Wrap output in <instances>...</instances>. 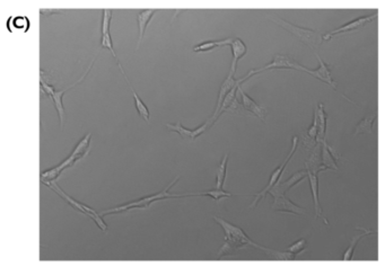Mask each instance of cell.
Segmentation results:
<instances>
[{"label": "cell", "instance_id": "cell-1", "mask_svg": "<svg viewBox=\"0 0 385 267\" xmlns=\"http://www.w3.org/2000/svg\"><path fill=\"white\" fill-rule=\"evenodd\" d=\"M212 219L222 228L225 234L224 244H222V246L217 253L218 261H220L222 257L226 255H232V254L243 251V249H246L250 246L258 249L261 248L260 245L252 242L240 228L232 225V223L220 217H212Z\"/></svg>", "mask_w": 385, "mask_h": 267}, {"label": "cell", "instance_id": "cell-2", "mask_svg": "<svg viewBox=\"0 0 385 267\" xmlns=\"http://www.w3.org/2000/svg\"><path fill=\"white\" fill-rule=\"evenodd\" d=\"M178 179H180V176H176L172 183L168 184V186H166L163 191H160V193L152 194L150 196H146V198L136 200V201H131L129 203H126L124 205H120V207H114L112 209H106V210H102V211L98 212L100 217H104L106 214H113V213H124V212H128L131 211V210H142V209H148L150 207L152 203L156 202V201H160V200H165V199H175V198H184V196H190L189 193L186 194H172L170 193L168 190L172 187L175 183H176Z\"/></svg>", "mask_w": 385, "mask_h": 267}, {"label": "cell", "instance_id": "cell-3", "mask_svg": "<svg viewBox=\"0 0 385 267\" xmlns=\"http://www.w3.org/2000/svg\"><path fill=\"white\" fill-rule=\"evenodd\" d=\"M270 20H272L274 23L277 24L280 27L286 29L287 32H290L292 36L296 37L300 42L303 44L308 45L310 50L314 51V54H318V49L322 44V35L316 32V30L300 27V26H295L290 24V21H287L282 18H279L277 16L268 15L266 16Z\"/></svg>", "mask_w": 385, "mask_h": 267}, {"label": "cell", "instance_id": "cell-4", "mask_svg": "<svg viewBox=\"0 0 385 267\" xmlns=\"http://www.w3.org/2000/svg\"><path fill=\"white\" fill-rule=\"evenodd\" d=\"M90 137H92V133H87L85 137L77 143L76 148L74 149L72 155H70L67 159L64 160L62 163L56 166V167L46 170V172H43L41 174V182L46 183V182L56 181V179L58 178L59 175L62 173L66 168L72 167V166L75 164L76 161H78L82 158H84V157L88 154Z\"/></svg>", "mask_w": 385, "mask_h": 267}, {"label": "cell", "instance_id": "cell-5", "mask_svg": "<svg viewBox=\"0 0 385 267\" xmlns=\"http://www.w3.org/2000/svg\"><path fill=\"white\" fill-rule=\"evenodd\" d=\"M94 62H95V58L93 59V61H92V63L88 65V68H87V69L85 70V72L82 74L80 79H78L77 81L74 82V84H72L70 86H68L67 88H64V89L60 90V91L54 90V86H50V85L46 84V82L40 81V82H41V93H42V94H46V97H48V98H52V100H54V105H56V112H58V114H59V119H60V126H61V129L64 128V120H66V112H64V104H62V97H64V95L66 93H67V91H68L69 89H72V88H74V87H76L78 84H80V82L85 79L87 74H88V72L90 71L92 67H93Z\"/></svg>", "mask_w": 385, "mask_h": 267}, {"label": "cell", "instance_id": "cell-6", "mask_svg": "<svg viewBox=\"0 0 385 267\" xmlns=\"http://www.w3.org/2000/svg\"><path fill=\"white\" fill-rule=\"evenodd\" d=\"M272 69H294V70H298V71H304L306 73H308L312 76V70H310L308 68L300 65L298 62L290 56L288 54H282V53H277L274 56V60L271 61L269 64H266L264 67L258 68V69H253L251 71H248L245 76L242 78V80H246L248 78H250L254 74L262 72V71H266V70H272Z\"/></svg>", "mask_w": 385, "mask_h": 267}, {"label": "cell", "instance_id": "cell-7", "mask_svg": "<svg viewBox=\"0 0 385 267\" xmlns=\"http://www.w3.org/2000/svg\"><path fill=\"white\" fill-rule=\"evenodd\" d=\"M46 184V186H49L52 191H54L56 194H58L59 196H61L64 201H67V202L72 205V207L74 209H76L78 212H80L82 214H85V216H87L90 219H93V220L96 222V225H98L100 229H102L103 231H106L108 230V226L105 225V222L102 220V217H100L98 212H96L95 210H93L90 207H87V205L82 204L80 202H77V201H75L74 199L70 198L69 195H67L64 193V192L61 190V188L59 187L58 184L56 183V181H52V182H46V183H43Z\"/></svg>", "mask_w": 385, "mask_h": 267}, {"label": "cell", "instance_id": "cell-8", "mask_svg": "<svg viewBox=\"0 0 385 267\" xmlns=\"http://www.w3.org/2000/svg\"><path fill=\"white\" fill-rule=\"evenodd\" d=\"M297 144H298V138L294 137V138H292V149H290V154L287 155L286 159L282 161V164L280 165L279 167H278L277 169H276L272 174H271L268 185H266V186L264 188V190H262V191L260 192V193H256V194H253V195H252V196H254V201H253L252 204L250 205V208H251V209H254V208H256V205L258 203H259V201H260V200H264V199L266 198V195L268 194V192L271 190V188H272V187L276 185V184H278V183L282 182V177L284 173H285V169H286V167H287V165H288V163H290V160L292 159V155L295 154V150H296V148H297Z\"/></svg>", "mask_w": 385, "mask_h": 267}, {"label": "cell", "instance_id": "cell-9", "mask_svg": "<svg viewBox=\"0 0 385 267\" xmlns=\"http://www.w3.org/2000/svg\"><path fill=\"white\" fill-rule=\"evenodd\" d=\"M375 18H378V12L376 14H373L370 16H364V17H360V18H356L350 21V23H347L344 24L342 26H340L339 28H336V29H332L330 30V32H328L326 34L322 35V40H330L331 37L334 36H336V35H339L341 33H347V32H352V30H355L357 28L360 27H362V26H365L367 23H370V21L374 20Z\"/></svg>", "mask_w": 385, "mask_h": 267}, {"label": "cell", "instance_id": "cell-10", "mask_svg": "<svg viewBox=\"0 0 385 267\" xmlns=\"http://www.w3.org/2000/svg\"><path fill=\"white\" fill-rule=\"evenodd\" d=\"M165 125H166V128H168V130L174 131V132H176L178 134H180V137L182 139H184V140H189V139L190 140H194V139H196L198 137H200V135L202 134L204 131H207L210 128V126L214 125V122L209 117V119L206 121L202 125L199 126V128H196V130L186 129L184 126H182L181 122H178L176 124H170V123H168V124H165Z\"/></svg>", "mask_w": 385, "mask_h": 267}, {"label": "cell", "instance_id": "cell-11", "mask_svg": "<svg viewBox=\"0 0 385 267\" xmlns=\"http://www.w3.org/2000/svg\"><path fill=\"white\" fill-rule=\"evenodd\" d=\"M308 178V172L306 170H300V172H297L294 175H292L290 178H288L286 182L284 183H278L271 188V190L268 192L270 195L274 196H278V195H285L286 192L290 191V188L295 186L296 184H298L300 182L303 181V179Z\"/></svg>", "mask_w": 385, "mask_h": 267}, {"label": "cell", "instance_id": "cell-12", "mask_svg": "<svg viewBox=\"0 0 385 267\" xmlns=\"http://www.w3.org/2000/svg\"><path fill=\"white\" fill-rule=\"evenodd\" d=\"M271 209L274 211H282V212H288V213H295V214H306V211L303 209L292 203V201L286 198L285 195H278L274 196V203L271 204Z\"/></svg>", "mask_w": 385, "mask_h": 267}, {"label": "cell", "instance_id": "cell-13", "mask_svg": "<svg viewBox=\"0 0 385 267\" xmlns=\"http://www.w3.org/2000/svg\"><path fill=\"white\" fill-rule=\"evenodd\" d=\"M321 149H322V142L316 143L312 150L310 151V156L305 161V167L308 172L312 173L314 175H318L321 170H326L324 166L322 165L321 161Z\"/></svg>", "mask_w": 385, "mask_h": 267}, {"label": "cell", "instance_id": "cell-14", "mask_svg": "<svg viewBox=\"0 0 385 267\" xmlns=\"http://www.w3.org/2000/svg\"><path fill=\"white\" fill-rule=\"evenodd\" d=\"M238 84V79H234V74L233 73H228V76H227L226 79L224 80V82H222L220 88V93H218V98H217V105H216V109H215V113H214V115L210 117V119L212 120L214 123L218 120V113H220V106H222V100H224L225 96L227 95V93L233 88V87Z\"/></svg>", "mask_w": 385, "mask_h": 267}, {"label": "cell", "instance_id": "cell-15", "mask_svg": "<svg viewBox=\"0 0 385 267\" xmlns=\"http://www.w3.org/2000/svg\"><path fill=\"white\" fill-rule=\"evenodd\" d=\"M238 90L240 93V96H242V102H243L242 107L244 109H246V111L254 114L258 119H260L261 121H266V109L264 107L259 106V105H258L254 100L250 97V96L245 94V91L240 88V85L238 87Z\"/></svg>", "mask_w": 385, "mask_h": 267}, {"label": "cell", "instance_id": "cell-16", "mask_svg": "<svg viewBox=\"0 0 385 267\" xmlns=\"http://www.w3.org/2000/svg\"><path fill=\"white\" fill-rule=\"evenodd\" d=\"M118 65H119V68H120V70H121V73L124 74V79H126V84L129 85L131 93H132L134 99V106H136V109H137V112L139 113V115L142 116V119L145 120L146 122H148V123H150V111H148V107L146 106V104L142 102V98L139 97V95H138L137 93H136V90L134 89L132 85L130 84V81H129V79H128V77H126V72H124V69L122 68L121 63H120V62H118Z\"/></svg>", "mask_w": 385, "mask_h": 267}, {"label": "cell", "instance_id": "cell-17", "mask_svg": "<svg viewBox=\"0 0 385 267\" xmlns=\"http://www.w3.org/2000/svg\"><path fill=\"white\" fill-rule=\"evenodd\" d=\"M315 56H316L318 62H320V67H318L316 70H314V71L312 72V76L315 78H318V80H321L323 82H326V84L330 85L334 90H338L336 89V82L331 78V70H330L329 65H328L324 61L321 59V56L318 54H315Z\"/></svg>", "mask_w": 385, "mask_h": 267}, {"label": "cell", "instance_id": "cell-18", "mask_svg": "<svg viewBox=\"0 0 385 267\" xmlns=\"http://www.w3.org/2000/svg\"><path fill=\"white\" fill-rule=\"evenodd\" d=\"M306 172H308V170H306ZM308 179L310 182V191H312L313 201H314V209H315V214H316V218H322V220L324 221L326 225H329V223H328V221H326V219H324L322 216V207L320 205V200H318V175H314L312 173L308 172Z\"/></svg>", "mask_w": 385, "mask_h": 267}, {"label": "cell", "instance_id": "cell-19", "mask_svg": "<svg viewBox=\"0 0 385 267\" xmlns=\"http://www.w3.org/2000/svg\"><path fill=\"white\" fill-rule=\"evenodd\" d=\"M232 46V53H233V60H232L230 65V73L235 74L236 69H238V62L240 59H242L243 56L246 54V45L244 44V42L240 38H233V42L230 43Z\"/></svg>", "mask_w": 385, "mask_h": 267}, {"label": "cell", "instance_id": "cell-20", "mask_svg": "<svg viewBox=\"0 0 385 267\" xmlns=\"http://www.w3.org/2000/svg\"><path fill=\"white\" fill-rule=\"evenodd\" d=\"M156 12L155 9H145V10H140L137 15V21H138V29H139V37H138V43H137V49L140 47V44H142L144 34H145V30L147 28V25L150 23V19L152 18V16Z\"/></svg>", "mask_w": 385, "mask_h": 267}, {"label": "cell", "instance_id": "cell-21", "mask_svg": "<svg viewBox=\"0 0 385 267\" xmlns=\"http://www.w3.org/2000/svg\"><path fill=\"white\" fill-rule=\"evenodd\" d=\"M332 149L334 148L329 146L326 140H323L321 149V161L322 165L324 166L326 169H334V172H338V165H336V160L334 155H332Z\"/></svg>", "mask_w": 385, "mask_h": 267}, {"label": "cell", "instance_id": "cell-22", "mask_svg": "<svg viewBox=\"0 0 385 267\" xmlns=\"http://www.w3.org/2000/svg\"><path fill=\"white\" fill-rule=\"evenodd\" d=\"M326 120L328 115L324 111V104L320 103L318 105V135L316 143H321L326 139Z\"/></svg>", "mask_w": 385, "mask_h": 267}, {"label": "cell", "instance_id": "cell-23", "mask_svg": "<svg viewBox=\"0 0 385 267\" xmlns=\"http://www.w3.org/2000/svg\"><path fill=\"white\" fill-rule=\"evenodd\" d=\"M232 42H233V38L227 37V38H224V40L208 41V42H204V43H200V44L196 45L194 47V52H196V53H202V52L212 51L214 49H216V47L230 45Z\"/></svg>", "mask_w": 385, "mask_h": 267}, {"label": "cell", "instance_id": "cell-24", "mask_svg": "<svg viewBox=\"0 0 385 267\" xmlns=\"http://www.w3.org/2000/svg\"><path fill=\"white\" fill-rule=\"evenodd\" d=\"M260 249L262 252H264L266 255H268V257L271 258L272 261H280V262L294 261L295 258L300 254V253H290V252H278L270 248H266L264 246H261Z\"/></svg>", "mask_w": 385, "mask_h": 267}, {"label": "cell", "instance_id": "cell-25", "mask_svg": "<svg viewBox=\"0 0 385 267\" xmlns=\"http://www.w3.org/2000/svg\"><path fill=\"white\" fill-rule=\"evenodd\" d=\"M357 229H358V230H362V234H360V235H358V236H355V237H354V238L352 239V242H350L349 247H348L347 249H346V252L344 253L342 261H344V262H348V261H352V260L354 251H355V247H356V245L358 244V242H360V240L362 237H365V236H367V235L375 234V231H373V230H367V229H362V228H357Z\"/></svg>", "mask_w": 385, "mask_h": 267}, {"label": "cell", "instance_id": "cell-26", "mask_svg": "<svg viewBox=\"0 0 385 267\" xmlns=\"http://www.w3.org/2000/svg\"><path fill=\"white\" fill-rule=\"evenodd\" d=\"M376 119V113H372L370 115L365 116L360 123L356 125L355 128V132L354 134H360V133H367V134H372L373 133V123Z\"/></svg>", "mask_w": 385, "mask_h": 267}, {"label": "cell", "instance_id": "cell-27", "mask_svg": "<svg viewBox=\"0 0 385 267\" xmlns=\"http://www.w3.org/2000/svg\"><path fill=\"white\" fill-rule=\"evenodd\" d=\"M190 196H204V195H207V196H210V198L214 199L215 201H220L222 199H226V198H232V195L228 193V192H226L224 190H222V188H215V190H212V191H206V192H196V193H189Z\"/></svg>", "mask_w": 385, "mask_h": 267}, {"label": "cell", "instance_id": "cell-28", "mask_svg": "<svg viewBox=\"0 0 385 267\" xmlns=\"http://www.w3.org/2000/svg\"><path fill=\"white\" fill-rule=\"evenodd\" d=\"M227 161H228V154H225L224 158H222L220 167L217 168L216 172V187L215 188H222L225 184V177H226V167H227Z\"/></svg>", "mask_w": 385, "mask_h": 267}, {"label": "cell", "instance_id": "cell-29", "mask_svg": "<svg viewBox=\"0 0 385 267\" xmlns=\"http://www.w3.org/2000/svg\"><path fill=\"white\" fill-rule=\"evenodd\" d=\"M100 47H104V49L110 50V52L112 53V55L114 56L116 60V63H118V62H120L119 59H118V56H116L114 47H113V43H112V38H111V34H110V32H108V33H105V34H102V40H100Z\"/></svg>", "mask_w": 385, "mask_h": 267}, {"label": "cell", "instance_id": "cell-30", "mask_svg": "<svg viewBox=\"0 0 385 267\" xmlns=\"http://www.w3.org/2000/svg\"><path fill=\"white\" fill-rule=\"evenodd\" d=\"M112 20V10L104 9L103 18H102V34L110 32V25Z\"/></svg>", "mask_w": 385, "mask_h": 267}, {"label": "cell", "instance_id": "cell-31", "mask_svg": "<svg viewBox=\"0 0 385 267\" xmlns=\"http://www.w3.org/2000/svg\"><path fill=\"white\" fill-rule=\"evenodd\" d=\"M318 129V106H316L315 107V111H314L313 123H312V125H310V128L308 130L306 134H308L310 139H316Z\"/></svg>", "mask_w": 385, "mask_h": 267}, {"label": "cell", "instance_id": "cell-32", "mask_svg": "<svg viewBox=\"0 0 385 267\" xmlns=\"http://www.w3.org/2000/svg\"><path fill=\"white\" fill-rule=\"evenodd\" d=\"M306 246H308V242H306V239H300L298 242L294 243L292 245H290V247L287 248V252H290V253H302L304 251V249L306 248Z\"/></svg>", "mask_w": 385, "mask_h": 267}, {"label": "cell", "instance_id": "cell-33", "mask_svg": "<svg viewBox=\"0 0 385 267\" xmlns=\"http://www.w3.org/2000/svg\"><path fill=\"white\" fill-rule=\"evenodd\" d=\"M302 140H303V141H302V143H303V146L306 149V151L310 152L315 146H316V140L310 139L306 133L305 134H302Z\"/></svg>", "mask_w": 385, "mask_h": 267}, {"label": "cell", "instance_id": "cell-34", "mask_svg": "<svg viewBox=\"0 0 385 267\" xmlns=\"http://www.w3.org/2000/svg\"><path fill=\"white\" fill-rule=\"evenodd\" d=\"M242 109H243V107L240 106V104L238 103V98L235 97L233 100H232V102H230V104L228 105V106H227V107L225 108V111H224V112H230V113H240V112H242Z\"/></svg>", "mask_w": 385, "mask_h": 267}, {"label": "cell", "instance_id": "cell-35", "mask_svg": "<svg viewBox=\"0 0 385 267\" xmlns=\"http://www.w3.org/2000/svg\"><path fill=\"white\" fill-rule=\"evenodd\" d=\"M42 82H46V84L50 85V86H54V84L56 82L54 78V74L50 73L49 71H46L44 69H41V80Z\"/></svg>", "mask_w": 385, "mask_h": 267}, {"label": "cell", "instance_id": "cell-36", "mask_svg": "<svg viewBox=\"0 0 385 267\" xmlns=\"http://www.w3.org/2000/svg\"><path fill=\"white\" fill-rule=\"evenodd\" d=\"M28 25H30V21L26 19L24 16L16 17V18L12 19V26H15L17 29H20L22 27H23V26H24L25 29H26V28L28 27Z\"/></svg>", "mask_w": 385, "mask_h": 267}, {"label": "cell", "instance_id": "cell-37", "mask_svg": "<svg viewBox=\"0 0 385 267\" xmlns=\"http://www.w3.org/2000/svg\"><path fill=\"white\" fill-rule=\"evenodd\" d=\"M40 12L42 15H44L46 17H49L51 15H56V14H62L64 10L61 9H41Z\"/></svg>", "mask_w": 385, "mask_h": 267}]
</instances>
